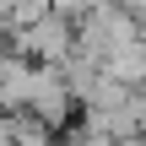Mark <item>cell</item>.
<instances>
[{"instance_id":"obj_1","label":"cell","mask_w":146,"mask_h":146,"mask_svg":"<svg viewBox=\"0 0 146 146\" xmlns=\"http://www.w3.org/2000/svg\"><path fill=\"white\" fill-rule=\"evenodd\" d=\"M11 54H22L33 65H65L76 54V22L54 16V11H38L33 22L11 27Z\"/></svg>"},{"instance_id":"obj_3","label":"cell","mask_w":146,"mask_h":146,"mask_svg":"<svg viewBox=\"0 0 146 146\" xmlns=\"http://www.w3.org/2000/svg\"><path fill=\"white\" fill-rule=\"evenodd\" d=\"M141 54H146V27H141Z\"/></svg>"},{"instance_id":"obj_2","label":"cell","mask_w":146,"mask_h":146,"mask_svg":"<svg viewBox=\"0 0 146 146\" xmlns=\"http://www.w3.org/2000/svg\"><path fill=\"white\" fill-rule=\"evenodd\" d=\"M114 5H119V11L135 22V27H146V0H114Z\"/></svg>"}]
</instances>
